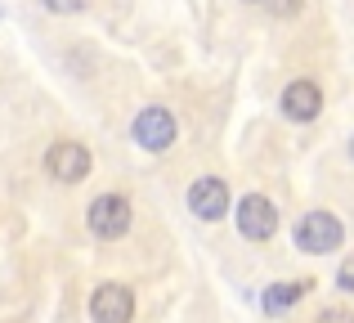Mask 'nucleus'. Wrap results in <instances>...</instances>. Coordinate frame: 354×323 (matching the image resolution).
<instances>
[{"mask_svg": "<svg viewBox=\"0 0 354 323\" xmlns=\"http://www.w3.org/2000/svg\"><path fill=\"white\" fill-rule=\"evenodd\" d=\"M86 225L95 238H104V243H113L130 229V202L121 198V193H99L95 202H90L86 211Z\"/></svg>", "mask_w": 354, "mask_h": 323, "instance_id": "nucleus-1", "label": "nucleus"}, {"mask_svg": "<svg viewBox=\"0 0 354 323\" xmlns=\"http://www.w3.org/2000/svg\"><path fill=\"white\" fill-rule=\"evenodd\" d=\"M341 238H346V229H341V220L332 216V211H310V216L296 225V247L310 256H323V252H337Z\"/></svg>", "mask_w": 354, "mask_h": 323, "instance_id": "nucleus-2", "label": "nucleus"}, {"mask_svg": "<svg viewBox=\"0 0 354 323\" xmlns=\"http://www.w3.org/2000/svg\"><path fill=\"white\" fill-rule=\"evenodd\" d=\"M238 234L251 238V243H265V238L278 234V211L265 193H247L238 202Z\"/></svg>", "mask_w": 354, "mask_h": 323, "instance_id": "nucleus-3", "label": "nucleus"}, {"mask_svg": "<svg viewBox=\"0 0 354 323\" xmlns=\"http://www.w3.org/2000/svg\"><path fill=\"white\" fill-rule=\"evenodd\" d=\"M45 171L54 175L59 184H77L90 175V149L77 140H59L50 144V153H45Z\"/></svg>", "mask_w": 354, "mask_h": 323, "instance_id": "nucleus-4", "label": "nucleus"}, {"mask_svg": "<svg viewBox=\"0 0 354 323\" xmlns=\"http://www.w3.org/2000/svg\"><path fill=\"white\" fill-rule=\"evenodd\" d=\"M135 144L148 153H166L175 144V117L166 113V108H144V113L135 117Z\"/></svg>", "mask_w": 354, "mask_h": 323, "instance_id": "nucleus-5", "label": "nucleus"}, {"mask_svg": "<svg viewBox=\"0 0 354 323\" xmlns=\"http://www.w3.org/2000/svg\"><path fill=\"white\" fill-rule=\"evenodd\" d=\"M130 315H135V292L126 283L95 288V297H90V319L95 323H130Z\"/></svg>", "mask_w": 354, "mask_h": 323, "instance_id": "nucleus-6", "label": "nucleus"}, {"mask_svg": "<svg viewBox=\"0 0 354 323\" xmlns=\"http://www.w3.org/2000/svg\"><path fill=\"white\" fill-rule=\"evenodd\" d=\"M189 207H193L198 220H220L229 211V184L220 180V175H202V180H193Z\"/></svg>", "mask_w": 354, "mask_h": 323, "instance_id": "nucleus-7", "label": "nucleus"}, {"mask_svg": "<svg viewBox=\"0 0 354 323\" xmlns=\"http://www.w3.org/2000/svg\"><path fill=\"white\" fill-rule=\"evenodd\" d=\"M283 113L292 117V122H314V117L323 113V90L314 86V81H292V86L283 90Z\"/></svg>", "mask_w": 354, "mask_h": 323, "instance_id": "nucleus-8", "label": "nucleus"}, {"mask_svg": "<svg viewBox=\"0 0 354 323\" xmlns=\"http://www.w3.org/2000/svg\"><path fill=\"white\" fill-rule=\"evenodd\" d=\"M305 288H310V283H274V288L265 292V310H269V315H283V310H292L296 301L305 297Z\"/></svg>", "mask_w": 354, "mask_h": 323, "instance_id": "nucleus-9", "label": "nucleus"}, {"mask_svg": "<svg viewBox=\"0 0 354 323\" xmlns=\"http://www.w3.org/2000/svg\"><path fill=\"white\" fill-rule=\"evenodd\" d=\"M45 9L50 14H77V9H86V0H45Z\"/></svg>", "mask_w": 354, "mask_h": 323, "instance_id": "nucleus-10", "label": "nucleus"}, {"mask_svg": "<svg viewBox=\"0 0 354 323\" xmlns=\"http://www.w3.org/2000/svg\"><path fill=\"white\" fill-rule=\"evenodd\" d=\"M337 283H341V292H354V256H346V265L337 270Z\"/></svg>", "mask_w": 354, "mask_h": 323, "instance_id": "nucleus-11", "label": "nucleus"}, {"mask_svg": "<svg viewBox=\"0 0 354 323\" xmlns=\"http://www.w3.org/2000/svg\"><path fill=\"white\" fill-rule=\"evenodd\" d=\"M265 5H269V9H274V14H278V18H292V14H296V9H301V0H265Z\"/></svg>", "mask_w": 354, "mask_h": 323, "instance_id": "nucleus-12", "label": "nucleus"}, {"mask_svg": "<svg viewBox=\"0 0 354 323\" xmlns=\"http://www.w3.org/2000/svg\"><path fill=\"white\" fill-rule=\"evenodd\" d=\"M319 323H354V315H350V310H323Z\"/></svg>", "mask_w": 354, "mask_h": 323, "instance_id": "nucleus-13", "label": "nucleus"}, {"mask_svg": "<svg viewBox=\"0 0 354 323\" xmlns=\"http://www.w3.org/2000/svg\"><path fill=\"white\" fill-rule=\"evenodd\" d=\"M350 158H354V135H350Z\"/></svg>", "mask_w": 354, "mask_h": 323, "instance_id": "nucleus-14", "label": "nucleus"}]
</instances>
